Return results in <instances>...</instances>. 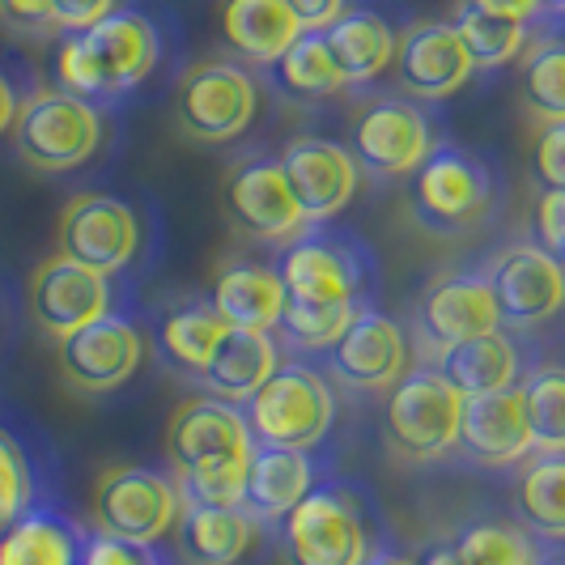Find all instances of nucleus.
I'll return each mask as SVG.
<instances>
[{
    "instance_id": "obj_34",
    "label": "nucleus",
    "mask_w": 565,
    "mask_h": 565,
    "mask_svg": "<svg viewBox=\"0 0 565 565\" xmlns=\"http://www.w3.org/2000/svg\"><path fill=\"white\" fill-rule=\"evenodd\" d=\"M523 107L536 115L540 124H565V30H536L523 68Z\"/></svg>"
},
{
    "instance_id": "obj_32",
    "label": "nucleus",
    "mask_w": 565,
    "mask_h": 565,
    "mask_svg": "<svg viewBox=\"0 0 565 565\" xmlns=\"http://www.w3.org/2000/svg\"><path fill=\"white\" fill-rule=\"evenodd\" d=\"M82 523L52 507H30L4 536H0V565H82L85 548Z\"/></svg>"
},
{
    "instance_id": "obj_45",
    "label": "nucleus",
    "mask_w": 565,
    "mask_h": 565,
    "mask_svg": "<svg viewBox=\"0 0 565 565\" xmlns=\"http://www.w3.org/2000/svg\"><path fill=\"white\" fill-rule=\"evenodd\" d=\"M349 0H289V9L298 13L302 30H328L344 13Z\"/></svg>"
},
{
    "instance_id": "obj_26",
    "label": "nucleus",
    "mask_w": 565,
    "mask_h": 565,
    "mask_svg": "<svg viewBox=\"0 0 565 565\" xmlns=\"http://www.w3.org/2000/svg\"><path fill=\"white\" fill-rule=\"evenodd\" d=\"M226 332H230L226 315L213 307V298L209 294H188V298L170 302L167 311L158 315L153 349H158V362L162 366L196 383Z\"/></svg>"
},
{
    "instance_id": "obj_25",
    "label": "nucleus",
    "mask_w": 565,
    "mask_h": 565,
    "mask_svg": "<svg viewBox=\"0 0 565 565\" xmlns=\"http://www.w3.org/2000/svg\"><path fill=\"white\" fill-rule=\"evenodd\" d=\"M323 481L319 455L294 451V447H252V463H247V489H243V510L255 523H264L268 532H277L289 510L298 507L315 484Z\"/></svg>"
},
{
    "instance_id": "obj_40",
    "label": "nucleus",
    "mask_w": 565,
    "mask_h": 565,
    "mask_svg": "<svg viewBox=\"0 0 565 565\" xmlns=\"http://www.w3.org/2000/svg\"><path fill=\"white\" fill-rule=\"evenodd\" d=\"M82 565H174L162 553V544H137V540L107 536V532H89L82 548Z\"/></svg>"
},
{
    "instance_id": "obj_42",
    "label": "nucleus",
    "mask_w": 565,
    "mask_h": 565,
    "mask_svg": "<svg viewBox=\"0 0 565 565\" xmlns=\"http://www.w3.org/2000/svg\"><path fill=\"white\" fill-rule=\"evenodd\" d=\"M553 259H565V192H540L536 196V238Z\"/></svg>"
},
{
    "instance_id": "obj_39",
    "label": "nucleus",
    "mask_w": 565,
    "mask_h": 565,
    "mask_svg": "<svg viewBox=\"0 0 565 565\" xmlns=\"http://www.w3.org/2000/svg\"><path fill=\"white\" fill-rule=\"evenodd\" d=\"M34 507V463L22 443L0 429V536Z\"/></svg>"
},
{
    "instance_id": "obj_30",
    "label": "nucleus",
    "mask_w": 565,
    "mask_h": 565,
    "mask_svg": "<svg viewBox=\"0 0 565 565\" xmlns=\"http://www.w3.org/2000/svg\"><path fill=\"white\" fill-rule=\"evenodd\" d=\"M259 73H264L268 89H277L294 107H319V103H332L340 94H349V82L340 73L323 30H302L298 43L285 47L281 56L273 60L268 68H259Z\"/></svg>"
},
{
    "instance_id": "obj_38",
    "label": "nucleus",
    "mask_w": 565,
    "mask_h": 565,
    "mask_svg": "<svg viewBox=\"0 0 565 565\" xmlns=\"http://www.w3.org/2000/svg\"><path fill=\"white\" fill-rule=\"evenodd\" d=\"M247 463L252 455H226V459H209V463L179 472L174 484L183 493V507H243Z\"/></svg>"
},
{
    "instance_id": "obj_19",
    "label": "nucleus",
    "mask_w": 565,
    "mask_h": 565,
    "mask_svg": "<svg viewBox=\"0 0 565 565\" xmlns=\"http://www.w3.org/2000/svg\"><path fill=\"white\" fill-rule=\"evenodd\" d=\"M399 34H404V22L387 0H349L344 13L323 30L349 89H374L392 73Z\"/></svg>"
},
{
    "instance_id": "obj_17",
    "label": "nucleus",
    "mask_w": 565,
    "mask_h": 565,
    "mask_svg": "<svg viewBox=\"0 0 565 565\" xmlns=\"http://www.w3.org/2000/svg\"><path fill=\"white\" fill-rule=\"evenodd\" d=\"M323 362L340 387L362 392V396H387L413 366V340L404 323L370 307L353 315V323L323 353Z\"/></svg>"
},
{
    "instance_id": "obj_50",
    "label": "nucleus",
    "mask_w": 565,
    "mask_h": 565,
    "mask_svg": "<svg viewBox=\"0 0 565 565\" xmlns=\"http://www.w3.org/2000/svg\"><path fill=\"white\" fill-rule=\"evenodd\" d=\"M540 565H565V548H548V553L540 557Z\"/></svg>"
},
{
    "instance_id": "obj_23",
    "label": "nucleus",
    "mask_w": 565,
    "mask_h": 565,
    "mask_svg": "<svg viewBox=\"0 0 565 565\" xmlns=\"http://www.w3.org/2000/svg\"><path fill=\"white\" fill-rule=\"evenodd\" d=\"M532 349L523 344V332H510V328H493L472 340H459L451 344L434 370L451 383L459 396H493V392H507L519 387L523 374L532 370Z\"/></svg>"
},
{
    "instance_id": "obj_13",
    "label": "nucleus",
    "mask_w": 565,
    "mask_h": 565,
    "mask_svg": "<svg viewBox=\"0 0 565 565\" xmlns=\"http://www.w3.org/2000/svg\"><path fill=\"white\" fill-rule=\"evenodd\" d=\"M26 307L30 319L47 337L64 340L68 332H77V328L103 319V315L128 311V281L103 277V273H94V268L56 252L30 273Z\"/></svg>"
},
{
    "instance_id": "obj_12",
    "label": "nucleus",
    "mask_w": 565,
    "mask_h": 565,
    "mask_svg": "<svg viewBox=\"0 0 565 565\" xmlns=\"http://www.w3.org/2000/svg\"><path fill=\"white\" fill-rule=\"evenodd\" d=\"M502 328L493 289L481 268H455L422 289L413 307V353L422 366H434L451 344Z\"/></svg>"
},
{
    "instance_id": "obj_41",
    "label": "nucleus",
    "mask_w": 565,
    "mask_h": 565,
    "mask_svg": "<svg viewBox=\"0 0 565 565\" xmlns=\"http://www.w3.org/2000/svg\"><path fill=\"white\" fill-rule=\"evenodd\" d=\"M532 179L540 192H565V124H544L532 149Z\"/></svg>"
},
{
    "instance_id": "obj_43",
    "label": "nucleus",
    "mask_w": 565,
    "mask_h": 565,
    "mask_svg": "<svg viewBox=\"0 0 565 565\" xmlns=\"http://www.w3.org/2000/svg\"><path fill=\"white\" fill-rule=\"evenodd\" d=\"M124 0H52V30L68 34V30H89L115 13Z\"/></svg>"
},
{
    "instance_id": "obj_22",
    "label": "nucleus",
    "mask_w": 565,
    "mask_h": 565,
    "mask_svg": "<svg viewBox=\"0 0 565 565\" xmlns=\"http://www.w3.org/2000/svg\"><path fill=\"white\" fill-rule=\"evenodd\" d=\"M252 447L255 438L243 408L217 396L183 399L167 425V463L174 477L196 463H209V459L252 455Z\"/></svg>"
},
{
    "instance_id": "obj_31",
    "label": "nucleus",
    "mask_w": 565,
    "mask_h": 565,
    "mask_svg": "<svg viewBox=\"0 0 565 565\" xmlns=\"http://www.w3.org/2000/svg\"><path fill=\"white\" fill-rule=\"evenodd\" d=\"M222 30L234 56H243L255 68H268L285 47L298 43L302 22L289 9V0H226Z\"/></svg>"
},
{
    "instance_id": "obj_6",
    "label": "nucleus",
    "mask_w": 565,
    "mask_h": 565,
    "mask_svg": "<svg viewBox=\"0 0 565 565\" xmlns=\"http://www.w3.org/2000/svg\"><path fill=\"white\" fill-rule=\"evenodd\" d=\"M153 222L141 217V209L124 196L107 192H82L64 204L56 222V252L77 259L85 268L132 281L149 264V234Z\"/></svg>"
},
{
    "instance_id": "obj_11",
    "label": "nucleus",
    "mask_w": 565,
    "mask_h": 565,
    "mask_svg": "<svg viewBox=\"0 0 565 565\" xmlns=\"http://www.w3.org/2000/svg\"><path fill=\"white\" fill-rule=\"evenodd\" d=\"M89 514H94V527L107 536L162 544L183 514V493L174 484V472L145 468V463H111L94 481Z\"/></svg>"
},
{
    "instance_id": "obj_33",
    "label": "nucleus",
    "mask_w": 565,
    "mask_h": 565,
    "mask_svg": "<svg viewBox=\"0 0 565 565\" xmlns=\"http://www.w3.org/2000/svg\"><path fill=\"white\" fill-rule=\"evenodd\" d=\"M451 548L463 565H540V557L548 553V544H540L519 519L502 514L463 523Z\"/></svg>"
},
{
    "instance_id": "obj_5",
    "label": "nucleus",
    "mask_w": 565,
    "mask_h": 565,
    "mask_svg": "<svg viewBox=\"0 0 565 565\" xmlns=\"http://www.w3.org/2000/svg\"><path fill=\"white\" fill-rule=\"evenodd\" d=\"M107 141V107L77 98L60 85L34 89L22 98V111L13 119V149L30 170L68 174L98 158Z\"/></svg>"
},
{
    "instance_id": "obj_36",
    "label": "nucleus",
    "mask_w": 565,
    "mask_h": 565,
    "mask_svg": "<svg viewBox=\"0 0 565 565\" xmlns=\"http://www.w3.org/2000/svg\"><path fill=\"white\" fill-rule=\"evenodd\" d=\"M519 392L527 399V422H532V451H565V362L544 358L532 362L523 374Z\"/></svg>"
},
{
    "instance_id": "obj_2",
    "label": "nucleus",
    "mask_w": 565,
    "mask_h": 565,
    "mask_svg": "<svg viewBox=\"0 0 565 565\" xmlns=\"http://www.w3.org/2000/svg\"><path fill=\"white\" fill-rule=\"evenodd\" d=\"M277 544L285 565H362L374 548L392 544V536L370 489L323 477L277 523Z\"/></svg>"
},
{
    "instance_id": "obj_9",
    "label": "nucleus",
    "mask_w": 565,
    "mask_h": 565,
    "mask_svg": "<svg viewBox=\"0 0 565 565\" xmlns=\"http://www.w3.org/2000/svg\"><path fill=\"white\" fill-rule=\"evenodd\" d=\"M170 111L188 141H238L259 115V77L238 60H196L179 73V82L170 89Z\"/></svg>"
},
{
    "instance_id": "obj_14",
    "label": "nucleus",
    "mask_w": 565,
    "mask_h": 565,
    "mask_svg": "<svg viewBox=\"0 0 565 565\" xmlns=\"http://www.w3.org/2000/svg\"><path fill=\"white\" fill-rule=\"evenodd\" d=\"M222 200H226V217L238 234H247L255 243H289L298 230L311 222L302 217L294 188L285 179V167L277 153L264 149H247L226 167V183H222Z\"/></svg>"
},
{
    "instance_id": "obj_27",
    "label": "nucleus",
    "mask_w": 565,
    "mask_h": 565,
    "mask_svg": "<svg viewBox=\"0 0 565 565\" xmlns=\"http://www.w3.org/2000/svg\"><path fill=\"white\" fill-rule=\"evenodd\" d=\"M514 519L548 548H565V451H532L514 463Z\"/></svg>"
},
{
    "instance_id": "obj_48",
    "label": "nucleus",
    "mask_w": 565,
    "mask_h": 565,
    "mask_svg": "<svg viewBox=\"0 0 565 565\" xmlns=\"http://www.w3.org/2000/svg\"><path fill=\"white\" fill-rule=\"evenodd\" d=\"M362 565H422V557H413V553L399 548V544H383V548H374Z\"/></svg>"
},
{
    "instance_id": "obj_44",
    "label": "nucleus",
    "mask_w": 565,
    "mask_h": 565,
    "mask_svg": "<svg viewBox=\"0 0 565 565\" xmlns=\"http://www.w3.org/2000/svg\"><path fill=\"white\" fill-rule=\"evenodd\" d=\"M0 22L13 30H52V0H0Z\"/></svg>"
},
{
    "instance_id": "obj_29",
    "label": "nucleus",
    "mask_w": 565,
    "mask_h": 565,
    "mask_svg": "<svg viewBox=\"0 0 565 565\" xmlns=\"http://www.w3.org/2000/svg\"><path fill=\"white\" fill-rule=\"evenodd\" d=\"M209 298L226 315L230 328H238V332H277L285 311L281 273L273 264H259V259L226 264L209 289Z\"/></svg>"
},
{
    "instance_id": "obj_7",
    "label": "nucleus",
    "mask_w": 565,
    "mask_h": 565,
    "mask_svg": "<svg viewBox=\"0 0 565 565\" xmlns=\"http://www.w3.org/2000/svg\"><path fill=\"white\" fill-rule=\"evenodd\" d=\"M238 408L252 425V438L264 447L319 451L337 425V392L328 374L311 362H281L273 379Z\"/></svg>"
},
{
    "instance_id": "obj_37",
    "label": "nucleus",
    "mask_w": 565,
    "mask_h": 565,
    "mask_svg": "<svg viewBox=\"0 0 565 565\" xmlns=\"http://www.w3.org/2000/svg\"><path fill=\"white\" fill-rule=\"evenodd\" d=\"M358 307H332V302H298L285 298L281 323H277V344L294 353H328L340 340V332L353 323Z\"/></svg>"
},
{
    "instance_id": "obj_1",
    "label": "nucleus",
    "mask_w": 565,
    "mask_h": 565,
    "mask_svg": "<svg viewBox=\"0 0 565 565\" xmlns=\"http://www.w3.org/2000/svg\"><path fill=\"white\" fill-rule=\"evenodd\" d=\"M167 56V22L153 9L119 4L89 30L60 34L52 68H56L60 89L111 111V107H124L128 98H137L145 85L162 73Z\"/></svg>"
},
{
    "instance_id": "obj_10",
    "label": "nucleus",
    "mask_w": 565,
    "mask_h": 565,
    "mask_svg": "<svg viewBox=\"0 0 565 565\" xmlns=\"http://www.w3.org/2000/svg\"><path fill=\"white\" fill-rule=\"evenodd\" d=\"M463 396L434 366H408V374L387 392L383 438L387 451L404 463H438L455 455Z\"/></svg>"
},
{
    "instance_id": "obj_15",
    "label": "nucleus",
    "mask_w": 565,
    "mask_h": 565,
    "mask_svg": "<svg viewBox=\"0 0 565 565\" xmlns=\"http://www.w3.org/2000/svg\"><path fill=\"white\" fill-rule=\"evenodd\" d=\"M149 340H145L141 319L128 311H111L77 332L56 340V366L68 387L85 396H107L119 392L137 370H141Z\"/></svg>"
},
{
    "instance_id": "obj_16",
    "label": "nucleus",
    "mask_w": 565,
    "mask_h": 565,
    "mask_svg": "<svg viewBox=\"0 0 565 565\" xmlns=\"http://www.w3.org/2000/svg\"><path fill=\"white\" fill-rule=\"evenodd\" d=\"M502 328L532 337L565 311V268L540 243H510L481 264Z\"/></svg>"
},
{
    "instance_id": "obj_49",
    "label": "nucleus",
    "mask_w": 565,
    "mask_h": 565,
    "mask_svg": "<svg viewBox=\"0 0 565 565\" xmlns=\"http://www.w3.org/2000/svg\"><path fill=\"white\" fill-rule=\"evenodd\" d=\"M536 30H565V0H540Z\"/></svg>"
},
{
    "instance_id": "obj_46",
    "label": "nucleus",
    "mask_w": 565,
    "mask_h": 565,
    "mask_svg": "<svg viewBox=\"0 0 565 565\" xmlns=\"http://www.w3.org/2000/svg\"><path fill=\"white\" fill-rule=\"evenodd\" d=\"M477 9H489V13H502V18H519V22H532L536 26L540 18V0H468Z\"/></svg>"
},
{
    "instance_id": "obj_21",
    "label": "nucleus",
    "mask_w": 565,
    "mask_h": 565,
    "mask_svg": "<svg viewBox=\"0 0 565 565\" xmlns=\"http://www.w3.org/2000/svg\"><path fill=\"white\" fill-rule=\"evenodd\" d=\"M455 455L472 468H514L532 455V422L519 387L493 396H468L459 413Z\"/></svg>"
},
{
    "instance_id": "obj_35",
    "label": "nucleus",
    "mask_w": 565,
    "mask_h": 565,
    "mask_svg": "<svg viewBox=\"0 0 565 565\" xmlns=\"http://www.w3.org/2000/svg\"><path fill=\"white\" fill-rule=\"evenodd\" d=\"M455 30L463 34L468 43V56L477 64V73H493V68H507L510 60H519L527 52L536 26L532 22H519V18H502V13H489L477 4H459V13L451 18Z\"/></svg>"
},
{
    "instance_id": "obj_28",
    "label": "nucleus",
    "mask_w": 565,
    "mask_h": 565,
    "mask_svg": "<svg viewBox=\"0 0 565 565\" xmlns=\"http://www.w3.org/2000/svg\"><path fill=\"white\" fill-rule=\"evenodd\" d=\"M277 366H281V344H277L273 332H238V328H230L222 344L213 349V358H209L204 374L196 379V387H204V396L243 404L273 379Z\"/></svg>"
},
{
    "instance_id": "obj_24",
    "label": "nucleus",
    "mask_w": 565,
    "mask_h": 565,
    "mask_svg": "<svg viewBox=\"0 0 565 565\" xmlns=\"http://www.w3.org/2000/svg\"><path fill=\"white\" fill-rule=\"evenodd\" d=\"M179 565H252L268 540L243 507H183L174 523Z\"/></svg>"
},
{
    "instance_id": "obj_47",
    "label": "nucleus",
    "mask_w": 565,
    "mask_h": 565,
    "mask_svg": "<svg viewBox=\"0 0 565 565\" xmlns=\"http://www.w3.org/2000/svg\"><path fill=\"white\" fill-rule=\"evenodd\" d=\"M18 111H22V89H18V82L0 68V137H4V132H13Z\"/></svg>"
},
{
    "instance_id": "obj_3",
    "label": "nucleus",
    "mask_w": 565,
    "mask_h": 565,
    "mask_svg": "<svg viewBox=\"0 0 565 565\" xmlns=\"http://www.w3.org/2000/svg\"><path fill=\"white\" fill-rule=\"evenodd\" d=\"M404 200L422 230L438 234V238H459V234L489 226L502 213L507 179L489 153L447 137L408 174Z\"/></svg>"
},
{
    "instance_id": "obj_4",
    "label": "nucleus",
    "mask_w": 565,
    "mask_h": 565,
    "mask_svg": "<svg viewBox=\"0 0 565 565\" xmlns=\"http://www.w3.org/2000/svg\"><path fill=\"white\" fill-rule=\"evenodd\" d=\"M273 268L281 273L285 298L298 302H332V307H379L383 268L362 234L332 222H311L289 243L277 247Z\"/></svg>"
},
{
    "instance_id": "obj_8",
    "label": "nucleus",
    "mask_w": 565,
    "mask_h": 565,
    "mask_svg": "<svg viewBox=\"0 0 565 565\" xmlns=\"http://www.w3.org/2000/svg\"><path fill=\"white\" fill-rule=\"evenodd\" d=\"M438 141H447L438 111L399 89H387V94H370L362 103L349 132V153L358 158V170L366 179L392 183V179H408Z\"/></svg>"
},
{
    "instance_id": "obj_20",
    "label": "nucleus",
    "mask_w": 565,
    "mask_h": 565,
    "mask_svg": "<svg viewBox=\"0 0 565 565\" xmlns=\"http://www.w3.org/2000/svg\"><path fill=\"white\" fill-rule=\"evenodd\" d=\"M277 158L307 222H332L358 192L362 170L349 145L328 141V137H294L281 145Z\"/></svg>"
},
{
    "instance_id": "obj_18",
    "label": "nucleus",
    "mask_w": 565,
    "mask_h": 565,
    "mask_svg": "<svg viewBox=\"0 0 565 565\" xmlns=\"http://www.w3.org/2000/svg\"><path fill=\"white\" fill-rule=\"evenodd\" d=\"M392 73H396L399 94L438 107L477 77V64L468 56V43L455 22H408L399 34Z\"/></svg>"
}]
</instances>
